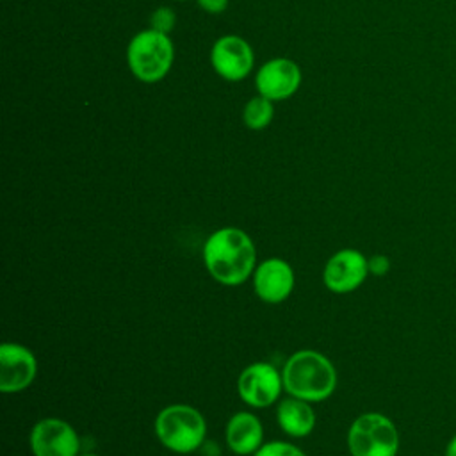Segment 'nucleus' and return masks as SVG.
<instances>
[{"label":"nucleus","mask_w":456,"mask_h":456,"mask_svg":"<svg viewBox=\"0 0 456 456\" xmlns=\"http://www.w3.org/2000/svg\"><path fill=\"white\" fill-rule=\"evenodd\" d=\"M203 260L214 280L223 285H239L253 273L256 251L246 232L221 228L207 239Z\"/></svg>","instance_id":"nucleus-1"},{"label":"nucleus","mask_w":456,"mask_h":456,"mask_svg":"<svg viewBox=\"0 0 456 456\" xmlns=\"http://www.w3.org/2000/svg\"><path fill=\"white\" fill-rule=\"evenodd\" d=\"M285 390L303 401H322L331 395L337 385V372L331 362L317 351L294 353L281 372Z\"/></svg>","instance_id":"nucleus-2"},{"label":"nucleus","mask_w":456,"mask_h":456,"mask_svg":"<svg viewBox=\"0 0 456 456\" xmlns=\"http://www.w3.org/2000/svg\"><path fill=\"white\" fill-rule=\"evenodd\" d=\"M175 61V46L169 34L146 28L137 32L126 46V62L132 75L146 84L162 80Z\"/></svg>","instance_id":"nucleus-3"},{"label":"nucleus","mask_w":456,"mask_h":456,"mask_svg":"<svg viewBox=\"0 0 456 456\" xmlns=\"http://www.w3.org/2000/svg\"><path fill=\"white\" fill-rule=\"evenodd\" d=\"M155 431L162 445L175 452H192L205 438L203 415L187 404L166 406L155 420Z\"/></svg>","instance_id":"nucleus-4"},{"label":"nucleus","mask_w":456,"mask_h":456,"mask_svg":"<svg viewBox=\"0 0 456 456\" xmlns=\"http://www.w3.org/2000/svg\"><path fill=\"white\" fill-rule=\"evenodd\" d=\"M347 445L353 456H395L399 433L395 424L381 413H363L349 428Z\"/></svg>","instance_id":"nucleus-5"},{"label":"nucleus","mask_w":456,"mask_h":456,"mask_svg":"<svg viewBox=\"0 0 456 456\" xmlns=\"http://www.w3.org/2000/svg\"><path fill=\"white\" fill-rule=\"evenodd\" d=\"M210 64L221 78L228 82H239L246 78L253 69V48L240 36H221L210 48Z\"/></svg>","instance_id":"nucleus-6"},{"label":"nucleus","mask_w":456,"mask_h":456,"mask_svg":"<svg viewBox=\"0 0 456 456\" xmlns=\"http://www.w3.org/2000/svg\"><path fill=\"white\" fill-rule=\"evenodd\" d=\"M301 86V68L296 61L287 57H274L265 61L255 75V87L258 94L271 102L290 98Z\"/></svg>","instance_id":"nucleus-7"},{"label":"nucleus","mask_w":456,"mask_h":456,"mask_svg":"<svg viewBox=\"0 0 456 456\" xmlns=\"http://www.w3.org/2000/svg\"><path fill=\"white\" fill-rule=\"evenodd\" d=\"M283 387V378L278 370L265 362L248 365L237 381L239 395L244 403L255 408H265L273 404Z\"/></svg>","instance_id":"nucleus-8"},{"label":"nucleus","mask_w":456,"mask_h":456,"mask_svg":"<svg viewBox=\"0 0 456 456\" xmlns=\"http://www.w3.org/2000/svg\"><path fill=\"white\" fill-rule=\"evenodd\" d=\"M30 447L36 456H77L80 442L68 422L43 419L30 433Z\"/></svg>","instance_id":"nucleus-9"},{"label":"nucleus","mask_w":456,"mask_h":456,"mask_svg":"<svg viewBox=\"0 0 456 456\" xmlns=\"http://www.w3.org/2000/svg\"><path fill=\"white\" fill-rule=\"evenodd\" d=\"M369 274V260L356 249H342L335 253L322 273L324 285L337 292L346 294L358 289Z\"/></svg>","instance_id":"nucleus-10"},{"label":"nucleus","mask_w":456,"mask_h":456,"mask_svg":"<svg viewBox=\"0 0 456 456\" xmlns=\"http://www.w3.org/2000/svg\"><path fill=\"white\" fill-rule=\"evenodd\" d=\"M36 358L20 344H2L0 347V390L5 394L27 388L36 378Z\"/></svg>","instance_id":"nucleus-11"},{"label":"nucleus","mask_w":456,"mask_h":456,"mask_svg":"<svg viewBox=\"0 0 456 456\" xmlns=\"http://www.w3.org/2000/svg\"><path fill=\"white\" fill-rule=\"evenodd\" d=\"M256 296L267 303H280L289 297L294 287V273L281 258L262 262L253 276Z\"/></svg>","instance_id":"nucleus-12"},{"label":"nucleus","mask_w":456,"mask_h":456,"mask_svg":"<svg viewBox=\"0 0 456 456\" xmlns=\"http://www.w3.org/2000/svg\"><path fill=\"white\" fill-rule=\"evenodd\" d=\"M228 447L237 454H251L260 449L262 424L249 411L235 413L226 426Z\"/></svg>","instance_id":"nucleus-13"},{"label":"nucleus","mask_w":456,"mask_h":456,"mask_svg":"<svg viewBox=\"0 0 456 456\" xmlns=\"http://www.w3.org/2000/svg\"><path fill=\"white\" fill-rule=\"evenodd\" d=\"M280 428L290 436H306L315 424V413L308 401L290 395L283 399L276 410Z\"/></svg>","instance_id":"nucleus-14"},{"label":"nucleus","mask_w":456,"mask_h":456,"mask_svg":"<svg viewBox=\"0 0 456 456\" xmlns=\"http://www.w3.org/2000/svg\"><path fill=\"white\" fill-rule=\"evenodd\" d=\"M274 116L273 102L262 94L249 98L242 109V121L249 130H264Z\"/></svg>","instance_id":"nucleus-15"},{"label":"nucleus","mask_w":456,"mask_h":456,"mask_svg":"<svg viewBox=\"0 0 456 456\" xmlns=\"http://www.w3.org/2000/svg\"><path fill=\"white\" fill-rule=\"evenodd\" d=\"M175 23H176V16L171 7H164V5L157 7L150 16V28L162 34H169L175 28Z\"/></svg>","instance_id":"nucleus-16"},{"label":"nucleus","mask_w":456,"mask_h":456,"mask_svg":"<svg viewBox=\"0 0 456 456\" xmlns=\"http://www.w3.org/2000/svg\"><path fill=\"white\" fill-rule=\"evenodd\" d=\"M255 456H305L296 445L287 442H271L262 445Z\"/></svg>","instance_id":"nucleus-17"},{"label":"nucleus","mask_w":456,"mask_h":456,"mask_svg":"<svg viewBox=\"0 0 456 456\" xmlns=\"http://www.w3.org/2000/svg\"><path fill=\"white\" fill-rule=\"evenodd\" d=\"M390 269V260L385 255H374L369 258V273L376 274V276H383L387 274Z\"/></svg>","instance_id":"nucleus-18"},{"label":"nucleus","mask_w":456,"mask_h":456,"mask_svg":"<svg viewBox=\"0 0 456 456\" xmlns=\"http://www.w3.org/2000/svg\"><path fill=\"white\" fill-rule=\"evenodd\" d=\"M196 4L208 14H221L228 7V0H196Z\"/></svg>","instance_id":"nucleus-19"},{"label":"nucleus","mask_w":456,"mask_h":456,"mask_svg":"<svg viewBox=\"0 0 456 456\" xmlns=\"http://www.w3.org/2000/svg\"><path fill=\"white\" fill-rule=\"evenodd\" d=\"M444 456H456V435L449 440L447 447H445V454Z\"/></svg>","instance_id":"nucleus-20"},{"label":"nucleus","mask_w":456,"mask_h":456,"mask_svg":"<svg viewBox=\"0 0 456 456\" xmlns=\"http://www.w3.org/2000/svg\"><path fill=\"white\" fill-rule=\"evenodd\" d=\"M82 456H96V454H82Z\"/></svg>","instance_id":"nucleus-21"},{"label":"nucleus","mask_w":456,"mask_h":456,"mask_svg":"<svg viewBox=\"0 0 456 456\" xmlns=\"http://www.w3.org/2000/svg\"><path fill=\"white\" fill-rule=\"evenodd\" d=\"M176 2H183V0H176Z\"/></svg>","instance_id":"nucleus-22"}]
</instances>
